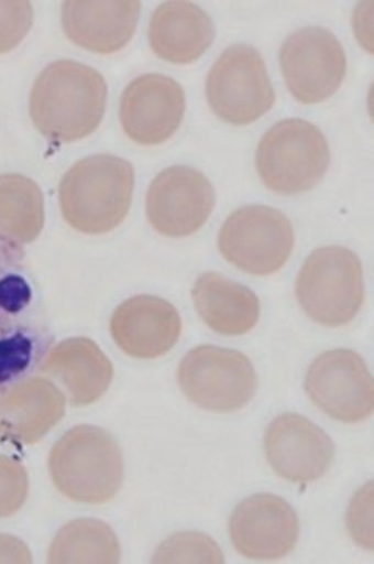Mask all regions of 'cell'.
I'll use <instances>...</instances> for the list:
<instances>
[{
    "mask_svg": "<svg viewBox=\"0 0 374 564\" xmlns=\"http://www.w3.org/2000/svg\"><path fill=\"white\" fill-rule=\"evenodd\" d=\"M52 481L74 502H110L124 480V462L117 440L95 425L69 430L52 448Z\"/></svg>",
    "mask_w": 374,
    "mask_h": 564,
    "instance_id": "4",
    "label": "cell"
},
{
    "mask_svg": "<svg viewBox=\"0 0 374 564\" xmlns=\"http://www.w3.org/2000/svg\"><path fill=\"white\" fill-rule=\"evenodd\" d=\"M65 393L44 377H31L0 392V436L35 444L65 415Z\"/></svg>",
    "mask_w": 374,
    "mask_h": 564,
    "instance_id": "17",
    "label": "cell"
},
{
    "mask_svg": "<svg viewBox=\"0 0 374 564\" xmlns=\"http://www.w3.org/2000/svg\"><path fill=\"white\" fill-rule=\"evenodd\" d=\"M265 454L279 477L306 485L328 473L334 462L336 447L331 437L309 419L283 414L266 430Z\"/></svg>",
    "mask_w": 374,
    "mask_h": 564,
    "instance_id": "15",
    "label": "cell"
},
{
    "mask_svg": "<svg viewBox=\"0 0 374 564\" xmlns=\"http://www.w3.org/2000/svg\"><path fill=\"white\" fill-rule=\"evenodd\" d=\"M210 181L190 166H172L155 177L146 198L152 228L166 237H187L206 225L212 214Z\"/></svg>",
    "mask_w": 374,
    "mask_h": 564,
    "instance_id": "12",
    "label": "cell"
},
{
    "mask_svg": "<svg viewBox=\"0 0 374 564\" xmlns=\"http://www.w3.org/2000/svg\"><path fill=\"white\" fill-rule=\"evenodd\" d=\"M135 173L124 159L91 155L77 162L61 184L63 217L84 234H106L131 209Z\"/></svg>",
    "mask_w": 374,
    "mask_h": 564,
    "instance_id": "3",
    "label": "cell"
},
{
    "mask_svg": "<svg viewBox=\"0 0 374 564\" xmlns=\"http://www.w3.org/2000/svg\"><path fill=\"white\" fill-rule=\"evenodd\" d=\"M280 68L296 101L318 104L331 98L346 74V54L334 33L307 28L280 47Z\"/></svg>",
    "mask_w": 374,
    "mask_h": 564,
    "instance_id": "11",
    "label": "cell"
},
{
    "mask_svg": "<svg viewBox=\"0 0 374 564\" xmlns=\"http://www.w3.org/2000/svg\"><path fill=\"white\" fill-rule=\"evenodd\" d=\"M207 99L218 118L251 124L274 104V90L262 55L246 44L226 50L207 76Z\"/></svg>",
    "mask_w": 374,
    "mask_h": 564,
    "instance_id": "8",
    "label": "cell"
},
{
    "mask_svg": "<svg viewBox=\"0 0 374 564\" xmlns=\"http://www.w3.org/2000/svg\"><path fill=\"white\" fill-rule=\"evenodd\" d=\"M255 166L263 184L280 195L310 191L329 166V144L317 126L284 120L261 140Z\"/></svg>",
    "mask_w": 374,
    "mask_h": 564,
    "instance_id": "6",
    "label": "cell"
},
{
    "mask_svg": "<svg viewBox=\"0 0 374 564\" xmlns=\"http://www.w3.org/2000/svg\"><path fill=\"white\" fill-rule=\"evenodd\" d=\"M307 395L329 417L359 423L373 414V377L361 355L331 350L318 356L306 375Z\"/></svg>",
    "mask_w": 374,
    "mask_h": 564,
    "instance_id": "10",
    "label": "cell"
},
{
    "mask_svg": "<svg viewBox=\"0 0 374 564\" xmlns=\"http://www.w3.org/2000/svg\"><path fill=\"white\" fill-rule=\"evenodd\" d=\"M33 24V7L25 0L0 2V54L13 51Z\"/></svg>",
    "mask_w": 374,
    "mask_h": 564,
    "instance_id": "26",
    "label": "cell"
},
{
    "mask_svg": "<svg viewBox=\"0 0 374 564\" xmlns=\"http://www.w3.org/2000/svg\"><path fill=\"white\" fill-rule=\"evenodd\" d=\"M373 485H366V488L362 489L361 492L355 497L354 502L351 503L350 513H348V529H350L351 534L355 538L359 544H362V547L370 549V543H373V534H370L365 530V522L369 525H372V513H366L370 507H373Z\"/></svg>",
    "mask_w": 374,
    "mask_h": 564,
    "instance_id": "27",
    "label": "cell"
},
{
    "mask_svg": "<svg viewBox=\"0 0 374 564\" xmlns=\"http://www.w3.org/2000/svg\"><path fill=\"white\" fill-rule=\"evenodd\" d=\"M140 10L139 0H68L63 3V29L84 50L113 54L131 41Z\"/></svg>",
    "mask_w": 374,
    "mask_h": 564,
    "instance_id": "18",
    "label": "cell"
},
{
    "mask_svg": "<svg viewBox=\"0 0 374 564\" xmlns=\"http://www.w3.org/2000/svg\"><path fill=\"white\" fill-rule=\"evenodd\" d=\"M191 295L206 325L224 336L250 333L261 317L257 295L218 273L202 274L196 281Z\"/></svg>",
    "mask_w": 374,
    "mask_h": 564,
    "instance_id": "21",
    "label": "cell"
},
{
    "mask_svg": "<svg viewBox=\"0 0 374 564\" xmlns=\"http://www.w3.org/2000/svg\"><path fill=\"white\" fill-rule=\"evenodd\" d=\"M296 296L304 313L320 325H348L364 304L361 261L348 248H318L304 262Z\"/></svg>",
    "mask_w": 374,
    "mask_h": 564,
    "instance_id": "5",
    "label": "cell"
},
{
    "mask_svg": "<svg viewBox=\"0 0 374 564\" xmlns=\"http://www.w3.org/2000/svg\"><path fill=\"white\" fill-rule=\"evenodd\" d=\"M177 377L185 397L213 413L242 410L257 391L253 362L243 352L213 345L193 348Z\"/></svg>",
    "mask_w": 374,
    "mask_h": 564,
    "instance_id": "7",
    "label": "cell"
},
{
    "mask_svg": "<svg viewBox=\"0 0 374 564\" xmlns=\"http://www.w3.org/2000/svg\"><path fill=\"white\" fill-rule=\"evenodd\" d=\"M229 532L240 554L258 562H273L294 551L299 521L292 505L280 497L257 494L233 510Z\"/></svg>",
    "mask_w": 374,
    "mask_h": 564,
    "instance_id": "13",
    "label": "cell"
},
{
    "mask_svg": "<svg viewBox=\"0 0 374 564\" xmlns=\"http://www.w3.org/2000/svg\"><path fill=\"white\" fill-rule=\"evenodd\" d=\"M110 332L125 355L155 359L179 340L183 322L172 303L158 296L140 295L118 307L110 321Z\"/></svg>",
    "mask_w": 374,
    "mask_h": 564,
    "instance_id": "16",
    "label": "cell"
},
{
    "mask_svg": "<svg viewBox=\"0 0 374 564\" xmlns=\"http://www.w3.org/2000/svg\"><path fill=\"white\" fill-rule=\"evenodd\" d=\"M154 563H224V556L212 538L201 533H180L158 547Z\"/></svg>",
    "mask_w": 374,
    "mask_h": 564,
    "instance_id": "24",
    "label": "cell"
},
{
    "mask_svg": "<svg viewBox=\"0 0 374 564\" xmlns=\"http://www.w3.org/2000/svg\"><path fill=\"white\" fill-rule=\"evenodd\" d=\"M51 344L25 252L0 236V392L40 372Z\"/></svg>",
    "mask_w": 374,
    "mask_h": 564,
    "instance_id": "1",
    "label": "cell"
},
{
    "mask_svg": "<svg viewBox=\"0 0 374 564\" xmlns=\"http://www.w3.org/2000/svg\"><path fill=\"white\" fill-rule=\"evenodd\" d=\"M185 115L183 87L172 77L146 74L122 93L121 126L129 139L155 147L172 139Z\"/></svg>",
    "mask_w": 374,
    "mask_h": 564,
    "instance_id": "14",
    "label": "cell"
},
{
    "mask_svg": "<svg viewBox=\"0 0 374 564\" xmlns=\"http://www.w3.org/2000/svg\"><path fill=\"white\" fill-rule=\"evenodd\" d=\"M0 563H32L31 551L18 538L0 534Z\"/></svg>",
    "mask_w": 374,
    "mask_h": 564,
    "instance_id": "28",
    "label": "cell"
},
{
    "mask_svg": "<svg viewBox=\"0 0 374 564\" xmlns=\"http://www.w3.org/2000/svg\"><path fill=\"white\" fill-rule=\"evenodd\" d=\"M213 39V22L196 3L173 0L162 3L152 14L150 43L163 61L177 65L196 62Z\"/></svg>",
    "mask_w": 374,
    "mask_h": 564,
    "instance_id": "20",
    "label": "cell"
},
{
    "mask_svg": "<svg viewBox=\"0 0 374 564\" xmlns=\"http://www.w3.org/2000/svg\"><path fill=\"white\" fill-rule=\"evenodd\" d=\"M107 84L98 70L73 61L52 63L40 74L31 93V117L43 135L76 141L101 124Z\"/></svg>",
    "mask_w": 374,
    "mask_h": 564,
    "instance_id": "2",
    "label": "cell"
},
{
    "mask_svg": "<svg viewBox=\"0 0 374 564\" xmlns=\"http://www.w3.org/2000/svg\"><path fill=\"white\" fill-rule=\"evenodd\" d=\"M41 372L65 388L73 406H88L109 391L113 366L101 348L87 337H73L55 345Z\"/></svg>",
    "mask_w": 374,
    "mask_h": 564,
    "instance_id": "19",
    "label": "cell"
},
{
    "mask_svg": "<svg viewBox=\"0 0 374 564\" xmlns=\"http://www.w3.org/2000/svg\"><path fill=\"white\" fill-rule=\"evenodd\" d=\"M28 494V470L16 459L0 455V519L18 513Z\"/></svg>",
    "mask_w": 374,
    "mask_h": 564,
    "instance_id": "25",
    "label": "cell"
},
{
    "mask_svg": "<svg viewBox=\"0 0 374 564\" xmlns=\"http://www.w3.org/2000/svg\"><path fill=\"white\" fill-rule=\"evenodd\" d=\"M294 226L283 212L246 206L233 212L218 237L221 254L243 272L266 276L279 272L294 250Z\"/></svg>",
    "mask_w": 374,
    "mask_h": 564,
    "instance_id": "9",
    "label": "cell"
},
{
    "mask_svg": "<svg viewBox=\"0 0 374 564\" xmlns=\"http://www.w3.org/2000/svg\"><path fill=\"white\" fill-rule=\"evenodd\" d=\"M120 541L109 525L96 519H80L63 527L52 541L50 563H118Z\"/></svg>",
    "mask_w": 374,
    "mask_h": 564,
    "instance_id": "23",
    "label": "cell"
},
{
    "mask_svg": "<svg viewBox=\"0 0 374 564\" xmlns=\"http://www.w3.org/2000/svg\"><path fill=\"white\" fill-rule=\"evenodd\" d=\"M44 199L36 182L22 174L0 176V236L24 245L43 231Z\"/></svg>",
    "mask_w": 374,
    "mask_h": 564,
    "instance_id": "22",
    "label": "cell"
}]
</instances>
